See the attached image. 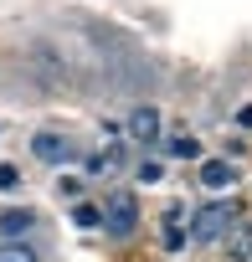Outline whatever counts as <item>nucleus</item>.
I'll return each mask as SVG.
<instances>
[{"mask_svg": "<svg viewBox=\"0 0 252 262\" xmlns=\"http://www.w3.org/2000/svg\"><path fill=\"white\" fill-rule=\"evenodd\" d=\"M16 185H21V175H16V170L6 165V170H0V190H16Z\"/></svg>", "mask_w": 252, "mask_h": 262, "instance_id": "4468645a", "label": "nucleus"}, {"mask_svg": "<svg viewBox=\"0 0 252 262\" xmlns=\"http://www.w3.org/2000/svg\"><path fill=\"white\" fill-rule=\"evenodd\" d=\"M237 128H247V134H252V103H242V108H237Z\"/></svg>", "mask_w": 252, "mask_h": 262, "instance_id": "2eb2a0df", "label": "nucleus"}, {"mask_svg": "<svg viewBox=\"0 0 252 262\" xmlns=\"http://www.w3.org/2000/svg\"><path fill=\"white\" fill-rule=\"evenodd\" d=\"M36 226V211H6L0 216V236H26Z\"/></svg>", "mask_w": 252, "mask_h": 262, "instance_id": "0eeeda50", "label": "nucleus"}, {"mask_svg": "<svg viewBox=\"0 0 252 262\" xmlns=\"http://www.w3.org/2000/svg\"><path fill=\"white\" fill-rule=\"evenodd\" d=\"M232 252H237V257H252V221H242V226L232 231Z\"/></svg>", "mask_w": 252, "mask_h": 262, "instance_id": "9d476101", "label": "nucleus"}, {"mask_svg": "<svg viewBox=\"0 0 252 262\" xmlns=\"http://www.w3.org/2000/svg\"><path fill=\"white\" fill-rule=\"evenodd\" d=\"M170 155H175V160H196V155H201V144H196L191 134H175V139H170Z\"/></svg>", "mask_w": 252, "mask_h": 262, "instance_id": "6e6552de", "label": "nucleus"}, {"mask_svg": "<svg viewBox=\"0 0 252 262\" xmlns=\"http://www.w3.org/2000/svg\"><path fill=\"white\" fill-rule=\"evenodd\" d=\"M72 226H103V211L82 201V206H72Z\"/></svg>", "mask_w": 252, "mask_h": 262, "instance_id": "1a4fd4ad", "label": "nucleus"}, {"mask_svg": "<svg viewBox=\"0 0 252 262\" xmlns=\"http://www.w3.org/2000/svg\"><path fill=\"white\" fill-rule=\"evenodd\" d=\"M232 226H237V201H206V206L191 216V231H185V236H191L196 247H216Z\"/></svg>", "mask_w": 252, "mask_h": 262, "instance_id": "f257e3e1", "label": "nucleus"}, {"mask_svg": "<svg viewBox=\"0 0 252 262\" xmlns=\"http://www.w3.org/2000/svg\"><path fill=\"white\" fill-rule=\"evenodd\" d=\"M185 242H191V236H185L180 226H170V231H165V252H185Z\"/></svg>", "mask_w": 252, "mask_h": 262, "instance_id": "ddd939ff", "label": "nucleus"}, {"mask_svg": "<svg viewBox=\"0 0 252 262\" xmlns=\"http://www.w3.org/2000/svg\"><path fill=\"white\" fill-rule=\"evenodd\" d=\"M237 180H242V170H237L232 160H206V165H201V185H206V190H232Z\"/></svg>", "mask_w": 252, "mask_h": 262, "instance_id": "39448f33", "label": "nucleus"}, {"mask_svg": "<svg viewBox=\"0 0 252 262\" xmlns=\"http://www.w3.org/2000/svg\"><path fill=\"white\" fill-rule=\"evenodd\" d=\"M123 123H129V139H134V144H155V139H160V123H165V118H160V108L139 103L129 118H123Z\"/></svg>", "mask_w": 252, "mask_h": 262, "instance_id": "20e7f679", "label": "nucleus"}, {"mask_svg": "<svg viewBox=\"0 0 252 262\" xmlns=\"http://www.w3.org/2000/svg\"><path fill=\"white\" fill-rule=\"evenodd\" d=\"M103 226H108L113 236H129V231L139 226V201H134L129 190L108 195V201H103Z\"/></svg>", "mask_w": 252, "mask_h": 262, "instance_id": "7ed1b4c3", "label": "nucleus"}, {"mask_svg": "<svg viewBox=\"0 0 252 262\" xmlns=\"http://www.w3.org/2000/svg\"><path fill=\"white\" fill-rule=\"evenodd\" d=\"M139 180H144V185H160V180H165V165H160V160H139Z\"/></svg>", "mask_w": 252, "mask_h": 262, "instance_id": "f8f14e48", "label": "nucleus"}, {"mask_svg": "<svg viewBox=\"0 0 252 262\" xmlns=\"http://www.w3.org/2000/svg\"><path fill=\"white\" fill-rule=\"evenodd\" d=\"M31 155H36L41 165H72L82 149H77L72 134H52V128H47V134H31Z\"/></svg>", "mask_w": 252, "mask_h": 262, "instance_id": "f03ea898", "label": "nucleus"}, {"mask_svg": "<svg viewBox=\"0 0 252 262\" xmlns=\"http://www.w3.org/2000/svg\"><path fill=\"white\" fill-rule=\"evenodd\" d=\"M0 262H36V252L26 242H11V247H0Z\"/></svg>", "mask_w": 252, "mask_h": 262, "instance_id": "9b49d317", "label": "nucleus"}, {"mask_svg": "<svg viewBox=\"0 0 252 262\" xmlns=\"http://www.w3.org/2000/svg\"><path fill=\"white\" fill-rule=\"evenodd\" d=\"M118 165H123V144H108V149H98V155L82 160L88 175H108V170H118Z\"/></svg>", "mask_w": 252, "mask_h": 262, "instance_id": "423d86ee", "label": "nucleus"}]
</instances>
